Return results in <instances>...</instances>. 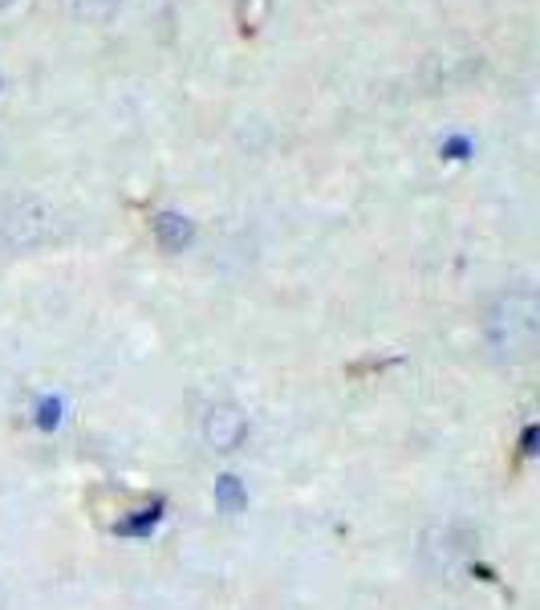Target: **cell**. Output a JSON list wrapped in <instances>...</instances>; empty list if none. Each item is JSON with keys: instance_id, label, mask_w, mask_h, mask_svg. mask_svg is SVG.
I'll list each match as a JSON object with an SVG mask.
<instances>
[{"instance_id": "obj_1", "label": "cell", "mask_w": 540, "mask_h": 610, "mask_svg": "<svg viewBox=\"0 0 540 610\" xmlns=\"http://www.w3.org/2000/svg\"><path fill=\"white\" fill-rule=\"evenodd\" d=\"M540 338V301L532 289H508L492 301L484 318V342L496 363H525L537 351Z\"/></svg>"}, {"instance_id": "obj_2", "label": "cell", "mask_w": 540, "mask_h": 610, "mask_svg": "<svg viewBox=\"0 0 540 610\" xmlns=\"http://www.w3.org/2000/svg\"><path fill=\"white\" fill-rule=\"evenodd\" d=\"M248 440V416L236 403H212L204 411V443L212 452H236Z\"/></svg>"}, {"instance_id": "obj_3", "label": "cell", "mask_w": 540, "mask_h": 610, "mask_svg": "<svg viewBox=\"0 0 540 610\" xmlns=\"http://www.w3.org/2000/svg\"><path fill=\"white\" fill-rule=\"evenodd\" d=\"M45 224H50V212L41 208L37 200H13L9 212H4V236L13 240V245H37L41 236H45Z\"/></svg>"}, {"instance_id": "obj_4", "label": "cell", "mask_w": 540, "mask_h": 610, "mask_svg": "<svg viewBox=\"0 0 540 610\" xmlns=\"http://www.w3.org/2000/svg\"><path fill=\"white\" fill-rule=\"evenodd\" d=\"M154 240L168 248V253H183L195 240V224L180 212H159L154 216Z\"/></svg>"}, {"instance_id": "obj_5", "label": "cell", "mask_w": 540, "mask_h": 610, "mask_svg": "<svg viewBox=\"0 0 540 610\" xmlns=\"http://www.w3.org/2000/svg\"><path fill=\"white\" fill-rule=\"evenodd\" d=\"M122 9V0H69V13L86 25H110Z\"/></svg>"}, {"instance_id": "obj_6", "label": "cell", "mask_w": 540, "mask_h": 610, "mask_svg": "<svg viewBox=\"0 0 540 610\" xmlns=\"http://www.w3.org/2000/svg\"><path fill=\"white\" fill-rule=\"evenodd\" d=\"M216 505L224 509V513H245V505H248L245 484L236 481V477H219L216 481Z\"/></svg>"}, {"instance_id": "obj_7", "label": "cell", "mask_w": 540, "mask_h": 610, "mask_svg": "<svg viewBox=\"0 0 540 610\" xmlns=\"http://www.w3.org/2000/svg\"><path fill=\"white\" fill-rule=\"evenodd\" d=\"M269 17V0H240V21H245V29L252 33V29H260V21Z\"/></svg>"}, {"instance_id": "obj_8", "label": "cell", "mask_w": 540, "mask_h": 610, "mask_svg": "<svg viewBox=\"0 0 540 610\" xmlns=\"http://www.w3.org/2000/svg\"><path fill=\"white\" fill-rule=\"evenodd\" d=\"M57 424H62V399H41L37 403V428L53 431Z\"/></svg>"}, {"instance_id": "obj_9", "label": "cell", "mask_w": 540, "mask_h": 610, "mask_svg": "<svg viewBox=\"0 0 540 610\" xmlns=\"http://www.w3.org/2000/svg\"><path fill=\"white\" fill-rule=\"evenodd\" d=\"M537 440H540V431H537V428H525V440H520V452H525V456H537Z\"/></svg>"}, {"instance_id": "obj_10", "label": "cell", "mask_w": 540, "mask_h": 610, "mask_svg": "<svg viewBox=\"0 0 540 610\" xmlns=\"http://www.w3.org/2000/svg\"><path fill=\"white\" fill-rule=\"evenodd\" d=\"M9 4H13V0H0V9H9Z\"/></svg>"}, {"instance_id": "obj_11", "label": "cell", "mask_w": 540, "mask_h": 610, "mask_svg": "<svg viewBox=\"0 0 540 610\" xmlns=\"http://www.w3.org/2000/svg\"><path fill=\"white\" fill-rule=\"evenodd\" d=\"M0 86H4V82H0Z\"/></svg>"}]
</instances>
